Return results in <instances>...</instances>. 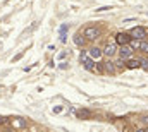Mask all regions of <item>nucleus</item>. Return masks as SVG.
Segmentation results:
<instances>
[{
    "label": "nucleus",
    "mask_w": 148,
    "mask_h": 132,
    "mask_svg": "<svg viewBox=\"0 0 148 132\" xmlns=\"http://www.w3.org/2000/svg\"><path fill=\"white\" fill-rule=\"evenodd\" d=\"M81 33H83L84 38H86L88 43H93V41H97L98 38H102V33H103V31H102V28L97 26V24H88Z\"/></svg>",
    "instance_id": "obj_1"
},
{
    "label": "nucleus",
    "mask_w": 148,
    "mask_h": 132,
    "mask_svg": "<svg viewBox=\"0 0 148 132\" xmlns=\"http://www.w3.org/2000/svg\"><path fill=\"white\" fill-rule=\"evenodd\" d=\"M102 48H103V57H105V59H114V57H117L119 45H117L115 41H107Z\"/></svg>",
    "instance_id": "obj_2"
},
{
    "label": "nucleus",
    "mask_w": 148,
    "mask_h": 132,
    "mask_svg": "<svg viewBox=\"0 0 148 132\" xmlns=\"http://www.w3.org/2000/svg\"><path fill=\"white\" fill-rule=\"evenodd\" d=\"M127 33L131 34L133 39H138V41H143V39L148 38V29L145 26H134V28H133L131 31H127Z\"/></svg>",
    "instance_id": "obj_3"
},
{
    "label": "nucleus",
    "mask_w": 148,
    "mask_h": 132,
    "mask_svg": "<svg viewBox=\"0 0 148 132\" xmlns=\"http://www.w3.org/2000/svg\"><path fill=\"white\" fill-rule=\"evenodd\" d=\"M88 55H90L91 60H95V62H102V59H103V48L98 46V45H93V46L88 48Z\"/></svg>",
    "instance_id": "obj_4"
},
{
    "label": "nucleus",
    "mask_w": 148,
    "mask_h": 132,
    "mask_svg": "<svg viewBox=\"0 0 148 132\" xmlns=\"http://www.w3.org/2000/svg\"><path fill=\"white\" fill-rule=\"evenodd\" d=\"M9 124L12 127V131H23L28 127V120L23 118V117H14V118H9Z\"/></svg>",
    "instance_id": "obj_5"
},
{
    "label": "nucleus",
    "mask_w": 148,
    "mask_h": 132,
    "mask_svg": "<svg viewBox=\"0 0 148 132\" xmlns=\"http://www.w3.org/2000/svg\"><path fill=\"white\" fill-rule=\"evenodd\" d=\"M131 34L127 33V31H119V33H115L114 36V41L119 45V46H124V45H129L131 43Z\"/></svg>",
    "instance_id": "obj_6"
},
{
    "label": "nucleus",
    "mask_w": 148,
    "mask_h": 132,
    "mask_svg": "<svg viewBox=\"0 0 148 132\" xmlns=\"http://www.w3.org/2000/svg\"><path fill=\"white\" fill-rule=\"evenodd\" d=\"M133 53H134V50L131 48V45H124V46H119L117 57L122 60H129V59H133Z\"/></svg>",
    "instance_id": "obj_7"
},
{
    "label": "nucleus",
    "mask_w": 148,
    "mask_h": 132,
    "mask_svg": "<svg viewBox=\"0 0 148 132\" xmlns=\"http://www.w3.org/2000/svg\"><path fill=\"white\" fill-rule=\"evenodd\" d=\"M102 64H103V72H105V74H109V76H115V74H119L117 69H115V62H114L112 59H105Z\"/></svg>",
    "instance_id": "obj_8"
},
{
    "label": "nucleus",
    "mask_w": 148,
    "mask_h": 132,
    "mask_svg": "<svg viewBox=\"0 0 148 132\" xmlns=\"http://www.w3.org/2000/svg\"><path fill=\"white\" fill-rule=\"evenodd\" d=\"M73 41H74V45H76V46H79V48L86 46V43H88V41H86V38L83 36V33H81V31H76V33H74Z\"/></svg>",
    "instance_id": "obj_9"
},
{
    "label": "nucleus",
    "mask_w": 148,
    "mask_h": 132,
    "mask_svg": "<svg viewBox=\"0 0 148 132\" xmlns=\"http://www.w3.org/2000/svg\"><path fill=\"white\" fill-rule=\"evenodd\" d=\"M76 115H77V118H81V120H90V118H93V112L88 110V108H79V110L76 112Z\"/></svg>",
    "instance_id": "obj_10"
},
{
    "label": "nucleus",
    "mask_w": 148,
    "mask_h": 132,
    "mask_svg": "<svg viewBox=\"0 0 148 132\" xmlns=\"http://www.w3.org/2000/svg\"><path fill=\"white\" fill-rule=\"evenodd\" d=\"M126 69H129V70H134V69H141V59H129V60H126Z\"/></svg>",
    "instance_id": "obj_11"
},
{
    "label": "nucleus",
    "mask_w": 148,
    "mask_h": 132,
    "mask_svg": "<svg viewBox=\"0 0 148 132\" xmlns=\"http://www.w3.org/2000/svg\"><path fill=\"white\" fill-rule=\"evenodd\" d=\"M83 67H84L88 72H97V62L91 60V59H86V60L83 62Z\"/></svg>",
    "instance_id": "obj_12"
},
{
    "label": "nucleus",
    "mask_w": 148,
    "mask_h": 132,
    "mask_svg": "<svg viewBox=\"0 0 148 132\" xmlns=\"http://www.w3.org/2000/svg\"><path fill=\"white\" fill-rule=\"evenodd\" d=\"M114 62H115V69H117V72L126 70V60H122V59L117 57V60H114Z\"/></svg>",
    "instance_id": "obj_13"
},
{
    "label": "nucleus",
    "mask_w": 148,
    "mask_h": 132,
    "mask_svg": "<svg viewBox=\"0 0 148 132\" xmlns=\"http://www.w3.org/2000/svg\"><path fill=\"white\" fill-rule=\"evenodd\" d=\"M138 50L147 57V55H148V38H147V39H143V41H140V48H138Z\"/></svg>",
    "instance_id": "obj_14"
},
{
    "label": "nucleus",
    "mask_w": 148,
    "mask_h": 132,
    "mask_svg": "<svg viewBox=\"0 0 148 132\" xmlns=\"http://www.w3.org/2000/svg\"><path fill=\"white\" fill-rule=\"evenodd\" d=\"M141 69H143V70H147V72H148V55H147V57H143V59H141Z\"/></svg>",
    "instance_id": "obj_15"
},
{
    "label": "nucleus",
    "mask_w": 148,
    "mask_h": 132,
    "mask_svg": "<svg viewBox=\"0 0 148 132\" xmlns=\"http://www.w3.org/2000/svg\"><path fill=\"white\" fill-rule=\"evenodd\" d=\"M129 45H131V48H133V50H138V48H140V41H138V39H131V43H129Z\"/></svg>",
    "instance_id": "obj_16"
},
{
    "label": "nucleus",
    "mask_w": 148,
    "mask_h": 132,
    "mask_svg": "<svg viewBox=\"0 0 148 132\" xmlns=\"http://www.w3.org/2000/svg\"><path fill=\"white\" fill-rule=\"evenodd\" d=\"M97 74H105V72H103V64H102V62H97Z\"/></svg>",
    "instance_id": "obj_17"
},
{
    "label": "nucleus",
    "mask_w": 148,
    "mask_h": 132,
    "mask_svg": "<svg viewBox=\"0 0 148 132\" xmlns=\"http://www.w3.org/2000/svg\"><path fill=\"white\" fill-rule=\"evenodd\" d=\"M109 9H112L110 5H109V7H100V9H97V10H98V12H102V10H109Z\"/></svg>",
    "instance_id": "obj_18"
},
{
    "label": "nucleus",
    "mask_w": 148,
    "mask_h": 132,
    "mask_svg": "<svg viewBox=\"0 0 148 132\" xmlns=\"http://www.w3.org/2000/svg\"><path fill=\"white\" fill-rule=\"evenodd\" d=\"M134 132H147L145 129H141V127H138V129H134Z\"/></svg>",
    "instance_id": "obj_19"
},
{
    "label": "nucleus",
    "mask_w": 148,
    "mask_h": 132,
    "mask_svg": "<svg viewBox=\"0 0 148 132\" xmlns=\"http://www.w3.org/2000/svg\"><path fill=\"white\" fill-rule=\"evenodd\" d=\"M145 131H147V132H148V125H147V127H145Z\"/></svg>",
    "instance_id": "obj_20"
}]
</instances>
